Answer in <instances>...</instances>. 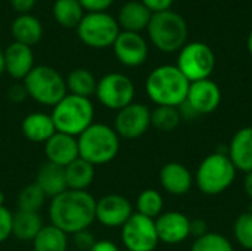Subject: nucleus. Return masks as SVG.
I'll return each mask as SVG.
<instances>
[{"mask_svg": "<svg viewBox=\"0 0 252 251\" xmlns=\"http://www.w3.org/2000/svg\"><path fill=\"white\" fill-rule=\"evenodd\" d=\"M49 219L50 225L63 231L66 235L90 229L96 220V198L89 191L66 189L52 198Z\"/></svg>", "mask_w": 252, "mask_h": 251, "instance_id": "obj_1", "label": "nucleus"}, {"mask_svg": "<svg viewBox=\"0 0 252 251\" xmlns=\"http://www.w3.org/2000/svg\"><path fill=\"white\" fill-rule=\"evenodd\" d=\"M190 81L176 65H161L146 78V93L157 107L179 108L188 96Z\"/></svg>", "mask_w": 252, "mask_h": 251, "instance_id": "obj_2", "label": "nucleus"}, {"mask_svg": "<svg viewBox=\"0 0 252 251\" xmlns=\"http://www.w3.org/2000/svg\"><path fill=\"white\" fill-rule=\"evenodd\" d=\"M120 139L114 127L103 123H93L77 138L80 158L94 167L108 164L114 161L120 152Z\"/></svg>", "mask_w": 252, "mask_h": 251, "instance_id": "obj_3", "label": "nucleus"}, {"mask_svg": "<svg viewBox=\"0 0 252 251\" xmlns=\"http://www.w3.org/2000/svg\"><path fill=\"white\" fill-rule=\"evenodd\" d=\"M56 132L78 138L94 123V105L92 99L68 93L52 109Z\"/></svg>", "mask_w": 252, "mask_h": 251, "instance_id": "obj_4", "label": "nucleus"}, {"mask_svg": "<svg viewBox=\"0 0 252 251\" xmlns=\"http://www.w3.org/2000/svg\"><path fill=\"white\" fill-rule=\"evenodd\" d=\"M146 30L151 43L165 53L180 50L188 40V24L182 15L173 10L152 13Z\"/></svg>", "mask_w": 252, "mask_h": 251, "instance_id": "obj_5", "label": "nucleus"}, {"mask_svg": "<svg viewBox=\"0 0 252 251\" xmlns=\"http://www.w3.org/2000/svg\"><path fill=\"white\" fill-rule=\"evenodd\" d=\"M236 169L227 154L213 152L207 155L198 166L195 182L198 189L205 195H219L227 191L235 179Z\"/></svg>", "mask_w": 252, "mask_h": 251, "instance_id": "obj_6", "label": "nucleus"}, {"mask_svg": "<svg viewBox=\"0 0 252 251\" xmlns=\"http://www.w3.org/2000/svg\"><path fill=\"white\" fill-rule=\"evenodd\" d=\"M24 86L28 96L44 107L53 108L68 95L65 78L49 65H35L24 78Z\"/></svg>", "mask_w": 252, "mask_h": 251, "instance_id": "obj_7", "label": "nucleus"}, {"mask_svg": "<svg viewBox=\"0 0 252 251\" xmlns=\"http://www.w3.org/2000/svg\"><path fill=\"white\" fill-rule=\"evenodd\" d=\"M120 34L118 21L108 12H94L83 16L77 27L78 38L89 47L106 49L112 47Z\"/></svg>", "mask_w": 252, "mask_h": 251, "instance_id": "obj_8", "label": "nucleus"}, {"mask_svg": "<svg viewBox=\"0 0 252 251\" xmlns=\"http://www.w3.org/2000/svg\"><path fill=\"white\" fill-rule=\"evenodd\" d=\"M176 67L190 83L205 80L210 78L214 71L216 55L213 49L202 41L188 43L180 49Z\"/></svg>", "mask_w": 252, "mask_h": 251, "instance_id": "obj_9", "label": "nucleus"}, {"mask_svg": "<svg viewBox=\"0 0 252 251\" xmlns=\"http://www.w3.org/2000/svg\"><path fill=\"white\" fill-rule=\"evenodd\" d=\"M94 95L102 107L111 111H120L134 102L136 87L128 75L121 72H108L97 80Z\"/></svg>", "mask_w": 252, "mask_h": 251, "instance_id": "obj_10", "label": "nucleus"}, {"mask_svg": "<svg viewBox=\"0 0 252 251\" xmlns=\"http://www.w3.org/2000/svg\"><path fill=\"white\" fill-rule=\"evenodd\" d=\"M121 241L128 251H155L159 244L155 220L133 213L121 226Z\"/></svg>", "mask_w": 252, "mask_h": 251, "instance_id": "obj_11", "label": "nucleus"}, {"mask_svg": "<svg viewBox=\"0 0 252 251\" xmlns=\"http://www.w3.org/2000/svg\"><path fill=\"white\" fill-rule=\"evenodd\" d=\"M221 102V90L219 84L210 78L193 81L189 86L186 101L180 105L182 114H211Z\"/></svg>", "mask_w": 252, "mask_h": 251, "instance_id": "obj_12", "label": "nucleus"}, {"mask_svg": "<svg viewBox=\"0 0 252 251\" xmlns=\"http://www.w3.org/2000/svg\"><path fill=\"white\" fill-rule=\"evenodd\" d=\"M151 127V109L145 104L131 102L126 108L117 111L114 130L120 138L137 139Z\"/></svg>", "mask_w": 252, "mask_h": 251, "instance_id": "obj_13", "label": "nucleus"}, {"mask_svg": "<svg viewBox=\"0 0 252 251\" xmlns=\"http://www.w3.org/2000/svg\"><path fill=\"white\" fill-rule=\"evenodd\" d=\"M133 213V204L124 195L106 194L96 200V220L105 228H121Z\"/></svg>", "mask_w": 252, "mask_h": 251, "instance_id": "obj_14", "label": "nucleus"}, {"mask_svg": "<svg viewBox=\"0 0 252 251\" xmlns=\"http://www.w3.org/2000/svg\"><path fill=\"white\" fill-rule=\"evenodd\" d=\"M115 58L126 67L136 68L145 64L148 59V43L140 36V33L120 31L117 40L112 44Z\"/></svg>", "mask_w": 252, "mask_h": 251, "instance_id": "obj_15", "label": "nucleus"}, {"mask_svg": "<svg viewBox=\"0 0 252 251\" xmlns=\"http://www.w3.org/2000/svg\"><path fill=\"white\" fill-rule=\"evenodd\" d=\"M155 228L159 243L180 244L190 235V219L182 212H162L155 219Z\"/></svg>", "mask_w": 252, "mask_h": 251, "instance_id": "obj_16", "label": "nucleus"}, {"mask_svg": "<svg viewBox=\"0 0 252 251\" xmlns=\"http://www.w3.org/2000/svg\"><path fill=\"white\" fill-rule=\"evenodd\" d=\"M44 154L49 163L65 169L68 164H71L74 160L80 157L77 138L56 132L44 143Z\"/></svg>", "mask_w": 252, "mask_h": 251, "instance_id": "obj_17", "label": "nucleus"}, {"mask_svg": "<svg viewBox=\"0 0 252 251\" xmlns=\"http://www.w3.org/2000/svg\"><path fill=\"white\" fill-rule=\"evenodd\" d=\"M159 183L165 192L180 197L186 195L192 189L193 176L185 164L170 161L159 170Z\"/></svg>", "mask_w": 252, "mask_h": 251, "instance_id": "obj_18", "label": "nucleus"}, {"mask_svg": "<svg viewBox=\"0 0 252 251\" xmlns=\"http://www.w3.org/2000/svg\"><path fill=\"white\" fill-rule=\"evenodd\" d=\"M4 68L6 72L15 80H24L34 65V53L30 46L21 43H10L4 50Z\"/></svg>", "mask_w": 252, "mask_h": 251, "instance_id": "obj_19", "label": "nucleus"}, {"mask_svg": "<svg viewBox=\"0 0 252 251\" xmlns=\"http://www.w3.org/2000/svg\"><path fill=\"white\" fill-rule=\"evenodd\" d=\"M227 157L239 172H252V126L239 129L229 145Z\"/></svg>", "mask_w": 252, "mask_h": 251, "instance_id": "obj_20", "label": "nucleus"}, {"mask_svg": "<svg viewBox=\"0 0 252 251\" xmlns=\"http://www.w3.org/2000/svg\"><path fill=\"white\" fill-rule=\"evenodd\" d=\"M21 132L30 142L44 145L56 133V127L50 114L35 111L24 117L21 123Z\"/></svg>", "mask_w": 252, "mask_h": 251, "instance_id": "obj_21", "label": "nucleus"}, {"mask_svg": "<svg viewBox=\"0 0 252 251\" xmlns=\"http://www.w3.org/2000/svg\"><path fill=\"white\" fill-rule=\"evenodd\" d=\"M151 18H152V12L142 1L133 0L121 6L117 21L124 31L139 33L148 28Z\"/></svg>", "mask_w": 252, "mask_h": 251, "instance_id": "obj_22", "label": "nucleus"}, {"mask_svg": "<svg viewBox=\"0 0 252 251\" xmlns=\"http://www.w3.org/2000/svg\"><path fill=\"white\" fill-rule=\"evenodd\" d=\"M35 183L40 186V189L44 192V195L50 200L68 189L63 167H59L49 161L44 163L38 169V172L35 175Z\"/></svg>", "mask_w": 252, "mask_h": 251, "instance_id": "obj_23", "label": "nucleus"}, {"mask_svg": "<svg viewBox=\"0 0 252 251\" xmlns=\"http://www.w3.org/2000/svg\"><path fill=\"white\" fill-rule=\"evenodd\" d=\"M10 33L16 43L32 47L43 37V25L38 21V18H35L34 15L24 13L13 19Z\"/></svg>", "mask_w": 252, "mask_h": 251, "instance_id": "obj_24", "label": "nucleus"}, {"mask_svg": "<svg viewBox=\"0 0 252 251\" xmlns=\"http://www.w3.org/2000/svg\"><path fill=\"white\" fill-rule=\"evenodd\" d=\"M43 226V219L38 213L16 210L12 215V235L18 241L32 243Z\"/></svg>", "mask_w": 252, "mask_h": 251, "instance_id": "obj_25", "label": "nucleus"}, {"mask_svg": "<svg viewBox=\"0 0 252 251\" xmlns=\"http://www.w3.org/2000/svg\"><path fill=\"white\" fill-rule=\"evenodd\" d=\"M63 170L66 186L72 191H87V188L93 183L96 175L94 166L80 157L68 164Z\"/></svg>", "mask_w": 252, "mask_h": 251, "instance_id": "obj_26", "label": "nucleus"}, {"mask_svg": "<svg viewBox=\"0 0 252 251\" xmlns=\"http://www.w3.org/2000/svg\"><path fill=\"white\" fill-rule=\"evenodd\" d=\"M69 246L68 235L53 225H44L32 240L34 251H66Z\"/></svg>", "mask_w": 252, "mask_h": 251, "instance_id": "obj_27", "label": "nucleus"}, {"mask_svg": "<svg viewBox=\"0 0 252 251\" xmlns=\"http://www.w3.org/2000/svg\"><path fill=\"white\" fill-rule=\"evenodd\" d=\"M66 90L71 95L75 96H83V98H92L96 93V87H97V80L94 77V74L86 68H75L72 70L66 78Z\"/></svg>", "mask_w": 252, "mask_h": 251, "instance_id": "obj_28", "label": "nucleus"}, {"mask_svg": "<svg viewBox=\"0 0 252 251\" xmlns=\"http://www.w3.org/2000/svg\"><path fill=\"white\" fill-rule=\"evenodd\" d=\"M53 18L63 28H77L84 16V9L78 0H55Z\"/></svg>", "mask_w": 252, "mask_h": 251, "instance_id": "obj_29", "label": "nucleus"}, {"mask_svg": "<svg viewBox=\"0 0 252 251\" xmlns=\"http://www.w3.org/2000/svg\"><path fill=\"white\" fill-rule=\"evenodd\" d=\"M164 209V198L157 189H143L136 200V213L149 217V219H157Z\"/></svg>", "mask_w": 252, "mask_h": 251, "instance_id": "obj_30", "label": "nucleus"}, {"mask_svg": "<svg viewBox=\"0 0 252 251\" xmlns=\"http://www.w3.org/2000/svg\"><path fill=\"white\" fill-rule=\"evenodd\" d=\"M47 197L44 195V192L40 189V186L35 182H32L19 191L18 198H16V206H18V210L38 213L40 209L44 206Z\"/></svg>", "mask_w": 252, "mask_h": 251, "instance_id": "obj_31", "label": "nucleus"}, {"mask_svg": "<svg viewBox=\"0 0 252 251\" xmlns=\"http://www.w3.org/2000/svg\"><path fill=\"white\" fill-rule=\"evenodd\" d=\"M182 120V112L176 107H157L151 111V126L159 132H173Z\"/></svg>", "mask_w": 252, "mask_h": 251, "instance_id": "obj_32", "label": "nucleus"}, {"mask_svg": "<svg viewBox=\"0 0 252 251\" xmlns=\"http://www.w3.org/2000/svg\"><path fill=\"white\" fill-rule=\"evenodd\" d=\"M192 251H235L232 243L221 234L207 232L205 235L195 240Z\"/></svg>", "mask_w": 252, "mask_h": 251, "instance_id": "obj_33", "label": "nucleus"}, {"mask_svg": "<svg viewBox=\"0 0 252 251\" xmlns=\"http://www.w3.org/2000/svg\"><path fill=\"white\" fill-rule=\"evenodd\" d=\"M233 234L241 247L252 251V212L238 216L233 226Z\"/></svg>", "mask_w": 252, "mask_h": 251, "instance_id": "obj_34", "label": "nucleus"}, {"mask_svg": "<svg viewBox=\"0 0 252 251\" xmlns=\"http://www.w3.org/2000/svg\"><path fill=\"white\" fill-rule=\"evenodd\" d=\"M71 237H72V244H74V247L80 251H89L93 246H94V243L97 241L96 237L90 232V229L80 231V232H77V234H74V235H71Z\"/></svg>", "mask_w": 252, "mask_h": 251, "instance_id": "obj_35", "label": "nucleus"}, {"mask_svg": "<svg viewBox=\"0 0 252 251\" xmlns=\"http://www.w3.org/2000/svg\"><path fill=\"white\" fill-rule=\"evenodd\" d=\"M12 215L7 207H0V244L12 237Z\"/></svg>", "mask_w": 252, "mask_h": 251, "instance_id": "obj_36", "label": "nucleus"}, {"mask_svg": "<svg viewBox=\"0 0 252 251\" xmlns=\"http://www.w3.org/2000/svg\"><path fill=\"white\" fill-rule=\"evenodd\" d=\"M81 7L84 10H87L89 13H94V12H106L111 4L114 3V0H78Z\"/></svg>", "mask_w": 252, "mask_h": 251, "instance_id": "obj_37", "label": "nucleus"}, {"mask_svg": "<svg viewBox=\"0 0 252 251\" xmlns=\"http://www.w3.org/2000/svg\"><path fill=\"white\" fill-rule=\"evenodd\" d=\"M28 96L24 84H13L7 89V99L13 104H21Z\"/></svg>", "mask_w": 252, "mask_h": 251, "instance_id": "obj_38", "label": "nucleus"}, {"mask_svg": "<svg viewBox=\"0 0 252 251\" xmlns=\"http://www.w3.org/2000/svg\"><path fill=\"white\" fill-rule=\"evenodd\" d=\"M152 13H158V12H164V10H170L171 4L174 0H140Z\"/></svg>", "mask_w": 252, "mask_h": 251, "instance_id": "obj_39", "label": "nucleus"}, {"mask_svg": "<svg viewBox=\"0 0 252 251\" xmlns=\"http://www.w3.org/2000/svg\"><path fill=\"white\" fill-rule=\"evenodd\" d=\"M37 0H10V4L12 7L19 13V15H24V13H30L32 10V7L35 6Z\"/></svg>", "mask_w": 252, "mask_h": 251, "instance_id": "obj_40", "label": "nucleus"}, {"mask_svg": "<svg viewBox=\"0 0 252 251\" xmlns=\"http://www.w3.org/2000/svg\"><path fill=\"white\" fill-rule=\"evenodd\" d=\"M207 232H208L207 222H204L201 219L190 220V235H193L195 238H199V237L205 235Z\"/></svg>", "mask_w": 252, "mask_h": 251, "instance_id": "obj_41", "label": "nucleus"}, {"mask_svg": "<svg viewBox=\"0 0 252 251\" xmlns=\"http://www.w3.org/2000/svg\"><path fill=\"white\" fill-rule=\"evenodd\" d=\"M89 251H120L115 243L108 241V240H97L94 246Z\"/></svg>", "mask_w": 252, "mask_h": 251, "instance_id": "obj_42", "label": "nucleus"}, {"mask_svg": "<svg viewBox=\"0 0 252 251\" xmlns=\"http://www.w3.org/2000/svg\"><path fill=\"white\" fill-rule=\"evenodd\" d=\"M244 188H245V192L247 195L252 200V172L251 173H247L245 175V179H244Z\"/></svg>", "mask_w": 252, "mask_h": 251, "instance_id": "obj_43", "label": "nucleus"}, {"mask_svg": "<svg viewBox=\"0 0 252 251\" xmlns=\"http://www.w3.org/2000/svg\"><path fill=\"white\" fill-rule=\"evenodd\" d=\"M6 72V68H4V52L0 49V77Z\"/></svg>", "mask_w": 252, "mask_h": 251, "instance_id": "obj_44", "label": "nucleus"}, {"mask_svg": "<svg viewBox=\"0 0 252 251\" xmlns=\"http://www.w3.org/2000/svg\"><path fill=\"white\" fill-rule=\"evenodd\" d=\"M248 50H250V53L252 55V30H251V33H250V36H248Z\"/></svg>", "mask_w": 252, "mask_h": 251, "instance_id": "obj_45", "label": "nucleus"}, {"mask_svg": "<svg viewBox=\"0 0 252 251\" xmlns=\"http://www.w3.org/2000/svg\"><path fill=\"white\" fill-rule=\"evenodd\" d=\"M4 201H6V195H4L3 191H0V207L4 206Z\"/></svg>", "mask_w": 252, "mask_h": 251, "instance_id": "obj_46", "label": "nucleus"}]
</instances>
